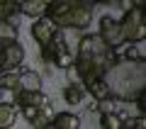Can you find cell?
Returning a JSON list of instances; mask_svg holds the SVG:
<instances>
[{
    "label": "cell",
    "instance_id": "1",
    "mask_svg": "<svg viewBox=\"0 0 146 129\" xmlns=\"http://www.w3.org/2000/svg\"><path fill=\"white\" fill-rule=\"evenodd\" d=\"M119 27H122L124 41L146 39V10L144 7H129V10H124V15L119 20Z\"/></svg>",
    "mask_w": 146,
    "mask_h": 129
},
{
    "label": "cell",
    "instance_id": "2",
    "mask_svg": "<svg viewBox=\"0 0 146 129\" xmlns=\"http://www.w3.org/2000/svg\"><path fill=\"white\" fill-rule=\"evenodd\" d=\"M25 61V47L20 39H0V71H10V68L22 66Z\"/></svg>",
    "mask_w": 146,
    "mask_h": 129
},
{
    "label": "cell",
    "instance_id": "3",
    "mask_svg": "<svg viewBox=\"0 0 146 129\" xmlns=\"http://www.w3.org/2000/svg\"><path fill=\"white\" fill-rule=\"evenodd\" d=\"M105 51H107V44L100 39L98 34H83L78 41V49H76V56L78 59H93V61H100L105 66ZM107 71V68H105Z\"/></svg>",
    "mask_w": 146,
    "mask_h": 129
},
{
    "label": "cell",
    "instance_id": "4",
    "mask_svg": "<svg viewBox=\"0 0 146 129\" xmlns=\"http://www.w3.org/2000/svg\"><path fill=\"white\" fill-rule=\"evenodd\" d=\"M90 22H93V7L83 5V3H73V7L63 15V20L58 22V29H66V27H73V29H88Z\"/></svg>",
    "mask_w": 146,
    "mask_h": 129
},
{
    "label": "cell",
    "instance_id": "5",
    "mask_svg": "<svg viewBox=\"0 0 146 129\" xmlns=\"http://www.w3.org/2000/svg\"><path fill=\"white\" fill-rule=\"evenodd\" d=\"M98 25H100V27H98V37L107 44V47H119V44H124L119 20H115L112 15H102Z\"/></svg>",
    "mask_w": 146,
    "mask_h": 129
},
{
    "label": "cell",
    "instance_id": "6",
    "mask_svg": "<svg viewBox=\"0 0 146 129\" xmlns=\"http://www.w3.org/2000/svg\"><path fill=\"white\" fill-rule=\"evenodd\" d=\"M56 29H58V27L54 25L51 17H49V15H42V17H34V25H32L29 34H32V39L42 47V44H46V41L56 34Z\"/></svg>",
    "mask_w": 146,
    "mask_h": 129
},
{
    "label": "cell",
    "instance_id": "7",
    "mask_svg": "<svg viewBox=\"0 0 146 129\" xmlns=\"http://www.w3.org/2000/svg\"><path fill=\"white\" fill-rule=\"evenodd\" d=\"M15 93V102L12 105H34V107H46V105H51L49 102V98L42 93V90H22V88H15L12 90Z\"/></svg>",
    "mask_w": 146,
    "mask_h": 129
},
{
    "label": "cell",
    "instance_id": "8",
    "mask_svg": "<svg viewBox=\"0 0 146 129\" xmlns=\"http://www.w3.org/2000/svg\"><path fill=\"white\" fill-rule=\"evenodd\" d=\"M83 88H85V93H88L93 100H102V98L115 95V90H112V85L105 80V76H102V78H95V80H88Z\"/></svg>",
    "mask_w": 146,
    "mask_h": 129
},
{
    "label": "cell",
    "instance_id": "9",
    "mask_svg": "<svg viewBox=\"0 0 146 129\" xmlns=\"http://www.w3.org/2000/svg\"><path fill=\"white\" fill-rule=\"evenodd\" d=\"M46 7H49V0H22L20 3V15L34 20V17L46 15Z\"/></svg>",
    "mask_w": 146,
    "mask_h": 129
},
{
    "label": "cell",
    "instance_id": "10",
    "mask_svg": "<svg viewBox=\"0 0 146 129\" xmlns=\"http://www.w3.org/2000/svg\"><path fill=\"white\" fill-rule=\"evenodd\" d=\"M17 88L22 90H42V76L34 68H25L17 73Z\"/></svg>",
    "mask_w": 146,
    "mask_h": 129
},
{
    "label": "cell",
    "instance_id": "11",
    "mask_svg": "<svg viewBox=\"0 0 146 129\" xmlns=\"http://www.w3.org/2000/svg\"><path fill=\"white\" fill-rule=\"evenodd\" d=\"M49 127L54 129H78L80 127V117L73 112H54Z\"/></svg>",
    "mask_w": 146,
    "mask_h": 129
},
{
    "label": "cell",
    "instance_id": "12",
    "mask_svg": "<svg viewBox=\"0 0 146 129\" xmlns=\"http://www.w3.org/2000/svg\"><path fill=\"white\" fill-rule=\"evenodd\" d=\"M122 56H124L129 63H134V61L144 63V59H146V44H144V39H141V41H124Z\"/></svg>",
    "mask_w": 146,
    "mask_h": 129
},
{
    "label": "cell",
    "instance_id": "13",
    "mask_svg": "<svg viewBox=\"0 0 146 129\" xmlns=\"http://www.w3.org/2000/svg\"><path fill=\"white\" fill-rule=\"evenodd\" d=\"M63 100H66V105H83V100H85L83 83H68L63 88Z\"/></svg>",
    "mask_w": 146,
    "mask_h": 129
},
{
    "label": "cell",
    "instance_id": "14",
    "mask_svg": "<svg viewBox=\"0 0 146 129\" xmlns=\"http://www.w3.org/2000/svg\"><path fill=\"white\" fill-rule=\"evenodd\" d=\"M15 117H17V110L12 107L10 102H3V100H0V129H5V127H12Z\"/></svg>",
    "mask_w": 146,
    "mask_h": 129
},
{
    "label": "cell",
    "instance_id": "15",
    "mask_svg": "<svg viewBox=\"0 0 146 129\" xmlns=\"http://www.w3.org/2000/svg\"><path fill=\"white\" fill-rule=\"evenodd\" d=\"M100 127L102 129H122V114L119 112H102L100 114Z\"/></svg>",
    "mask_w": 146,
    "mask_h": 129
},
{
    "label": "cell",
    "instance_id": "16",
    "mask_svg": "<svg viewBox=\"0 0 146 129\" xmlns=\"http://www.w3.org/2000/svg\"><path fill=\"white\" fill-rule=\"evenodd\" d=\"M17 88V68L0 71V90H15Z\"/></svg>",
    "mask_w": 146,
    "mask_h": 129
},
{
    "label": "cell",
    "instance_id": "17",
    "mask_svg": "<svg viewBox=\"0 0 146 129\" xmlns=\"http://www.w3.org/2000/svg\"><path fill=\"white\" fill-rule=\"evenodd\" d=\"M20 37V27L10 20H0V39H17Z\"/></svg>",
    "mask_w": 146,
    "mask_h": 129
},
{
    "label": "cell",
    "instance_id": "18",
    "mask_svg": "<svg viewBox=\"0 0 146 129\" xmlns=\"http://www.w3.org/2000/svg\"><path fill=\"white\" fill-rule=\"evenodd\" d=\"M73 59H76V54H73L71 49H68V51H61L56 59H54V66H56V68H66V66L73 63Z\"/></svg>",
    "mask_w": 146,
    "mask_h": 129
},
{
    "label": "cell",
    "instance_id": "19",
    "mask_svg": "<svg viewBox=\"0 0 146 129\" xmlns=\"http://www.w3.org/2000/svg\"><path fill=\"white\" fill-rule=\"evenodd\" d=\"M42 107H34V105H22L20 107V112H22V117L27 119V122H32V119L36 117V112H39Z\"/></svg>",
    "mask_w": 146,
    "mask_h": 129
},
{
    "label": "cell",
    "instance_id": "20",
    "mask_svg": "<svg viewBox=\"0 0 146 129\" xmlns=\"http://www.w3.org/2000/svg\"><path fill=\"white\" fill-rule=\"evenodd\" d=\"M63 71H66V78H68V83H80V78H78V71H76V66H66L63 68Z\"/></svg>",
    "mask_w": 146,
    "mask_h": 129
},
{
    "label": "cell",
    "instance_id": "21",
    "mask_svg": "<svg viewBox=\"0 0 146 129\" xmlns=\"http://www.w3.org/2000/svg\"><path fill=\"white\" fill-rule=\"evenodd\" d=\"M119 5V0H95V5Z\"/></svg>",
    "mask_w": 146,
    "mask_h": 129
},
{
    "label": "cell",
    "instance_id": "22",
    "mask_svg": "<svg viewBox=\"0 0 146 129\" xmlns=\"http://www.w3.org/2000/svg\"><path fill=\"white\" fill-rule=\"evenodd\" d=\"M131 5L134 7H146V0H131Z\"/></svg>",
    "mask_w": 146,
    "mask_h": 129
},
{
    "label": "cell",
    "instance_id": "23",
    "mask_svg": "<svg viewBox=\"0 0 146 129\" xmlns=\"http://www.w3.org/2000/svg\"><path fill=\"white\" fill-rule=\"evenodd\" d=\"M0 98H3V90H0Z\"/></svg>",
    "mask_w": 146,
    "mask_h": 129
}]
</instances>
